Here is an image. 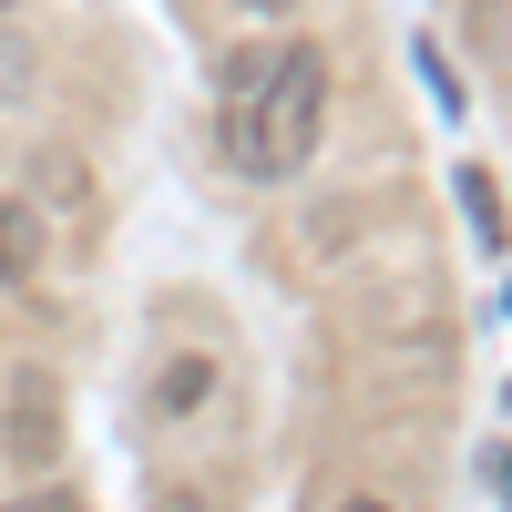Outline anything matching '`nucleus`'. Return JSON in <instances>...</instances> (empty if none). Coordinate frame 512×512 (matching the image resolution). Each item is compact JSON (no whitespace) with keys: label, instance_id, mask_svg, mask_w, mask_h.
Returning <instances> with one entry per match:
<instances>
[{"label":"nucleus","instance_id":"1","mask_svg":"<svg viewBox=\"0 0 512 512\" xmlns=\"http://www.w3.org/2000/svg\"><path fill=\"white\" fill-rule=\"evenodd\" d=\"M226 154H236V175L256 185H287V175H308V154L328 134V52H277L267 72H226Z\"/></svg>","mask_w":512,"mask_h":512},{"label":"nucleus","instance_id":"2","mask_svg":"<svg viewBox=\"0 0 512 512\" xmlns=\"http://www.w3.org/2000/svg\"><path fill=\"white\" fill-rule=\"evenodd\" d=\"M0 451H11L21 472H52V461H62V400H52V379H11V400H0Z\"/></svg>","mask_w":512,"mask_h":512},{"label":"nucleus","instance_id":"3","mask_svg":"<svg viewBox=\"0 0 512 512\" xmlns=\"http://www.w3.org/2000/svg\"><path fill=\"white\" fill-rule=\"evenodd\" d=\"M31 277H41V205L0 195V287H31Z\"/></svg>","mask_w":512,"mask_h":512},{"label":"nucleus","instance_id":"4","mask_svg":"<svg viewBox=\"0 0 512 512\" xmlns=\"http://www.w3.org/2000/svg\"><path fill=\"white\" fill-rule=\"evenodd\" d=\"M205 390H216V359H205V349H185V359H175V379H154V400H164V410H195Z\"/></svg>","mask_w":512,"mask_h":512},{"label":"nucleus","instance_id":"5","mask_svg":"<svg viewBox=\"0 0 512 512\" xmlns=\"http://www.w3.org/2000/svg\"><path fill=\"white\" fill-rule=\"evenodd\" d=\"M31 72H41V62H31V31L0 21V103H21V93H31Z\"/></svg>","mask_w":512,"mask_h":512},{"label":"nucleus","instance_id":"6","mask_svg":"<svg viewBox=\"0 0 512 512\" xmlns=\"http://www.w3.org/2000/svg\"><path fill=\"white\" fill-rule=\"evenodd\" d=\"M461 195H472V226H482V246H502V236H512V216H502V185H492V175H461Z\"/></svg>","mask_w":512,"mask_h":512},{"label":"nucleus","instance_id":"7","mask_svg":"<svg viewBox=\"0 0 512 512\" xmlns=\"http://www.w3.org/2000/svg\"><path fill=\"white\" fill-rule=\"evenodd\" d=\"M0 512H82L72 492H21V502H0Z\"/></svg>","mask_w":512,"mask_h":512},{"label":"nucleus","instance_id":"8","mask_svg":"<svg viewBox=\"0 0 512 512\" xmlns=\"http://www.w3.org/2000/svg\"><path fill=\"white\" fill-rule=\"evenodd\" d=\"M246 11H267V21H277V11H297V0H246Z\"/></svg>","mask_w":512,"mask_h":512},{"label":"nucleus","instance_id":"9","mask_svg":"<svg viewBox=\"0 0 512 512\" xmlns=\"http://www.w3.org/2000/svg\"><path fill=\"white\" fill-rule=\"evenodd\" d=\"M338 512H390V502H369V492H359V502H338Z\"/></svg>","mask_w":512,"mask_h":512},{"label":"nucleus","instance_id":"10","mask_svg":"<svg viewBox=\"0 0 512 512\" xmlns=\"http://www.w3.org/2000/svg\"><path fill=\"white\" fill-rule=\"evenodd\" d=\"M0 11H11V0H0Z\"/></svg>","mask_w":512,"mask_h":512}]
</instances>
